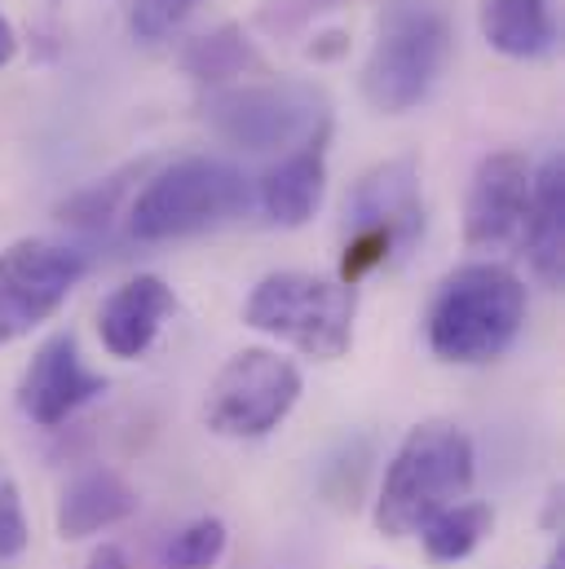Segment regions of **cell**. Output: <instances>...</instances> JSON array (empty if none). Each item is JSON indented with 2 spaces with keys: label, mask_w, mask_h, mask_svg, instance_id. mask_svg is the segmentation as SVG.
Wrapping results in <instances>:
<instances>
[{
  "label": "cell",
  "mask_w": 565,
  "mask_h": 569,
  "mask_svg": "<svg viewBox=\"0 0 565 569\" xmlns=\"http://www.w3.org/2000/svg\"><path fill=\"white\" fill-rule=\"evenodd\" d=\"M526 327V283L499 261L450 270L428 305V349L455 367H486Z\"/></svg>",
  "instance_id": "6da1fadb"
},
{
  "label": "cell",
  "mask_w": 565,
  "mask_h": 569,
  "mask_svg": "<svg viewBox=\"0 0 565 569\" xmlns=\"http://www.w3.org/2000/svg\"><path fill=\"white\" fill-rule=\"evenodd\" d=\"M473 477H477L473 437L450 420H424L403 437V446L385 468L376 495V530L385 539L420 535L442 508L468 499Z\"/></svg>",
  "instance_id": "7a4b0ae2"
},
{
  "label": "cell",
  "mask_w": 565,
  "mask_h": 569,
  "mask_svg": "<svg viewBox=\"0 0 565 569\" xmlns=\"http://www.w3.org/2000/svg\"><path fill=\"white\" fill-rule=\"evenodd\" d=\"M252 208V181L212 154H190L159 168L129 203V234L138 243H172L239 221Z\"/></svg>",
  "instance_id": "3957f363"
},
{
  "label": "cell",
  "mask_w": 565,
  "mask_h": 569,
  "mask_svg": "<svg viewBox=\"0 0 565 569\" xmlns=\"http://www.w3.org/2000/svg\"><path fill=\"white\" fill-rule=\"evenodd\" d=\"M450 18L437 0H389L363 62V98L380 116L416 111L450 62Z\"/></svg>",
  "instance_id": "277c9868"
},
{
  "label": "cell",
  "mask_w": 565,
  "mask_h": 569,
  "mask_svg": "<svg viewBox=\"0 0 565 569\" xmlns=\"http://www.w3.org/2000/svg\"><path fill=\"white\" fill-rule=\"evenodd\" d=\"M204 124L217 142L248 154H287L296 146L331 138V102L318 84L266 80L226 84L204 98Z\"/></svg>",
  "instance_id": "5b68a950"
},
{
  "label": "cell",
  "mask_w": 565,
  "mask_h": 569,
  "mask_svg": "<svg viewBox=\"0 0 565 569\" xmlns=\"http://www.w3.org/2000/svg\"><path fill=\"white\" fill-rule=\"evenodd\" d=\"M354 318H358L354 287L305 270L266 274L244 305V322L252 331L275 336L314 362H336L354 349Z\"/></svg>",
  "instance_id": "8992f818"
},
{
  "label": "cell",
  "mask_w": 565,
  "mask_h": 569,
  "mask_svg": "<svg viewBox=\"0 0 565 569\" xmlns=\"http://www.w3.org/2000/svg\"><path fill=\"white\" fill-rule=\"evenodd\" d=\"M300 402V371L275 349H239L208 385L204 425L230 441L270 437Z\"/></svg>",
  "instance_id": "52a82bcc"
},
{
  "label": "cell",
  "mask_w": 565,
  "mask_h": 569,
  "mask_svg": "<svg viewBox=\"0 0 565 569\" xmlns=\"http://www.w3.org/2000/svg\"><path fill=\"white\" fill-rule=\"evenodd\" d=\"M89 274V257L58 239H18L0 252V349L44 327Z\"/></svg>",
  "instance_id": "ba28073f"
},
{
  "label": "cell",
  "mask_w": 565,
  "mask_h": 569,
  "mask_svg": "<svg viewBox=\"0 0 565 569\" xmlns=\"http://www.w3.org/2000/svg\"><path fill=\"white\" fill-rule=\"evenodd\" d=\"M345 230L349 234H380L403 261L424 234V194L416 154L385 159L367 168L345 194Z\"/></svg>",
  "instance_id": "9c48e42d"
},
{
  "label": "cell",
  "mask_w": 565,
  "mask_h": 569,
  "mask_svg": "<svg viewBox=\"0 0 565 569\" xmlns=\"http://www.w3.org/2000/svg\"><path fill=\"white\" fill-rule=\"evenodd\" d=\"M535 163L526 150H495L477 163L468 199H464V243L468 252H504L522 243V226L531 212Z\"/></svg>",
  "instance_id": "30bf717a"
},
{
  "label": "cell",
  "mask_w": 565,
  "mask_h": 569,
  "mask_svg": "<svg viewBox=\"0 0 565 569\" xmlns=\"http://www.w3.org/2000/svg\"><path fill=\"white\" fill-rule=\"evenodd\" d=\"M102 393H107V376L89 371L76 331H53L31 353L18 380V411L36 428H58Z\"/></svg>",
  "instance_id": "8fae6325"
},
{
  "label": "cell",
  "mask_w": 565,
  "mask_h": 569,
  "mask_svg": "<svg viewBox=\"0 0 565 569\" xmlns=\"http://www.w3.org/2000/svg\"><path fill=\"white\" fill-rule=\"evenodd\" d=\"M168 313H172V287L163 283L159 274L129 279L125 287H116L107 296V305L98 309L102 349L111 358H120V362H133L155 345V336H159Z\"/></svg>",
  "instance_id": "7c38bea8"
},
{
  "label": "cell",
  "mask_w": 565,
  "mask_h": 569,
  "mask_svg": "<svg viewBox=\"0 0 565 569\" xmlns=\"http://www.w3.org/2000/svg\"><path fill=\"white\" fill-rule=\"evenodd\" d=\"M138 512V490L116 472V468H85L76 472L62 495H58V512H53V526L67 543H80V539H93L102 530H116L125 526L129 517Z\"/></svg>",
  "instance_id": "4fadbf2b"
},
{
  "label": "cell",
  "mask_w": 565,
  "mask_h": 569,
  "mask_svg": "<svg viewBox=\"0 0 565 569\" xmlns=\"http://www.w3.org/2000/svg\"><path fill=\"white\" fill-rule=\"evenodd\" d=\"M327 142L331 138L296 146V150L279 154L275 168L261 172L257 203H261V212L275 226H282V230H300L318 212V203L327 194Z\"/></svg>",
  "instance_id": "5bb4252c"
},
{
  "label": "cell",
  "mask_w": 565,
  "mask_h": 569,
  "mask_svg": "<svg viewBox=\"0 0 565 569\" xmlns=\"http://www.w3.org/2000/svg\"><path fill=\"white\" fill-rule=\"evenodd\" d=\"M517 248L526 252L535 279L544 287L557 291L565 283V159L557 150L535 168L531 212H526Z\"/></svg>",
  "instance_id": "9a60e30c"
},
{
  "label": "cell",
  "mask_w": 565,
  "mask_h": 569,
  "mask_svg": "<svg viewBox=\"0 0 565 569\" xmlns=\"http://www.w3.org/2000/svg\"><path fill=\"white\" fill-rule=\"evenodd\" d=\"M482 36L504 58H544L557 44L553 0H486Z\"/></svg>",
  "instance_id": "2e32d148"
},
{
  "label": "cell",
  "mask_w": 565,
  "mask_h": 569,
  "mask_svg": "<svg viewBox=\"0 0 565 569\" xmlns=\"http://www.w3.org/2000/svg\"><path fill=\"white\" fill-rule=\"evenodd\" d=\"M181 67H186V76H195L199 84L226 89V84H235L239 76L261 71L266 62H261L257 44L248 40V31L235 27V22H226V27L208 31V36H199V40H190V49L181 53Z\"/></svg>",
  "instance_id": "e0dca14e"
},
{
  "label": "cell",
  "mask_w": 565,
  "mask_h": 569,
  "mask_svg": "<svg viewBox=\"0 0 565 569\" xmlns=\"http://www.w3.org/2000/svg\"><path fill=\"white\" fill-rule=\"evenodd\" d=\"M495 530V512L490 503L482 499H459L450 508H442L428 526L420 530V548L428 561L437 566H455V561H468Z\"/></svg>",
  "instance_id": "ac0fdd59"
},
{
  "label": "cell",
  "mask_w": 565,
  "mask_h": 569,
  "mask_svg": "<svg viewBox=\"0 0 565 569\" xmlns=\"http://www.w3.org/2000/svg\"><path fill=\"white\" fill-rule=\"evenodd\" d=\"M133 177H141V163H129V168H120V172H111V177H102V181L76 190V194L58 208L62 226H71V230H80V234H107L111 221H116V212L125 208V199H129V190H133Z\"/></svg>",
  "instance_id": "d6986e66"
},
{
  "label": "cell",
  "mask_w": 565,
  "mask_h": 569,
  "mask_svg": "<svg viewBox=\"0 0 565 569\" xmlns=\"http://www.w3.org/2000/svg\"><path fill=\"white\" fill-rule=\"evenodd\" d=\"M226 543L230 530L221 517H195L155 548V561L163 569H217V561L226 557Z\"/></svg>",
  "instance_id": "ffe728a7"
},
{
  "label": "cell",
  "mask_w": 565,
  "mask_h": 569,
  "mask_svg": "<svg viewBox=\"0 0 565 569\" xmlns=\"http://www.w3.org/2000/svg\"><path fill=\"white\" fill-rule=\"evenodd\" d=\"M199 4H208V0H138L129 13V27L141 44H159L172 31H181L199 13Z\"/></svg>",
  "instance_id": "44dd1931"
},
{
  "label": "cell",
  "mask_w": 565,
  "mask_h": 569,
  "mask_svg": "<svg viewBox=\"0 0 565 569\" xmlns=\"http://www.w3.org/2000/svg\"><path fill=\"white\" fill-rule=\"evenodd\" d=\"M27 543H31V526H27V512H22V495H18L13 472L0 459V561L22 557Z\"/></svg>",
  "instance_id": "7402d4cb"
},
{
  "label": "cell",
  "mask_w": 565,
  "mask_h": 569,
  "mask_svg": "<svg viewBox=\"0 0 565 569\" xmlns=\"http://www.w3.org/2000/svg\"><path fill=\"white\" fill-rule=\"evenodd\" d=\"M85 569H163V566L155 561V552L141 557V552L125 548V543H102V548L89 557V566Z\"/></svg>",
  "instance_id": "603a6c76"
},
{
  "label": "cell",
  "mask_w": 565,
  "mask_h": 569,
  "mask_svg": "<svg viewBox=\"0 0 565 569\" xmlns=\"http://www.w3.org/2000/svg\"><path fill=\"white\" fill-rule=\"evenodd\" d=\"M13 53H18V31H13V22L0 13V67H9Z\"/></svg>",
  "instance_id": "cb8c5ba5"
},
{
  "label": "cell",
  "mask_w": 565,
  "mask_h": 569,
  "mask_svg": "<svg viewBox=\"0 0 565 569\" xmlns=\"http://www.w3.org/2000/svg\"><path fill=\"white\" fill-rule=\"evenodd\" d=\"M544 569H565V543H557V548L548 552V566Z\"/></svg>",
  "instance_id": "d4e9b609"
}]
</instances>
